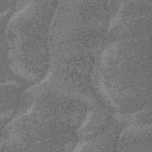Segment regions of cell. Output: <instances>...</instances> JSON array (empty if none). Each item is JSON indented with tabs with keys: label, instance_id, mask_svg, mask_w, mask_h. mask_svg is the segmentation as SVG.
Listing matches in <instances>:
<instances>
[{
	"label": "cell",
	"instance_id": "6da1fadb",
	"mask_svg": "<svg viewBox=\"0 0 152 152\" xmlns=\"http://www.w3.org/2000/svg\"><path fill=\"white\" fill-rule=\"evenodd\" d=\"M94 76L102 94L116 109H140L151 99V46L147 39L109 43L95 64Z\"/></svg>",
	"mask_w": 152,
	"mask_h": 152
},
{
	"label": "cell",
	"instance_id": "7a4b0ae2",
	"mask_svg": "<svg viewBox=\"0 0 152 152\" xmlns=\"http://www.w3.org/2000/svg\"><path fill=\"white\" fill-rule=\"evenodd\" d=\"M32 111L15 120L10 127L9 138L15 147L44 148L59 150L74 144L75 129L82 121L78 113L59 97L39 92Z\"/></svg>",
	"mask_w": 152,
	"mask_h": 152
},
{
	"label": "cell",
	"instance_id": "3957f363",
	"mask_svg": "<svg viewBox=\"0 0 152 152\" xmlns=\"http://www.w3.org/2000/svg\"><path fill=\"white\" fill-rule=\"evenodd\" d=\"M57 4L56 1L31 2L8 26L11 62L27 79L39 80L48 69V30Z\"/></svg>",
	"mask_w": 152,
	"mask_h": 152
},
{
	"label": "cell",
	"instance_id": "277c9868",
	"mask_svg": "<svg viewBox=\"0 0 152 152\" xmlns=\"http://www.w3.org/2000/svg\"><path fill=\"white\" fill-rule=\"evenodd\" d=\"M121 6L120 21L115 28L116 34L128 35L147 31L151 23V1H125Z\"/></svg>",
	"mask_w": 152,
	"mask_h": 152
}]
</instances>
